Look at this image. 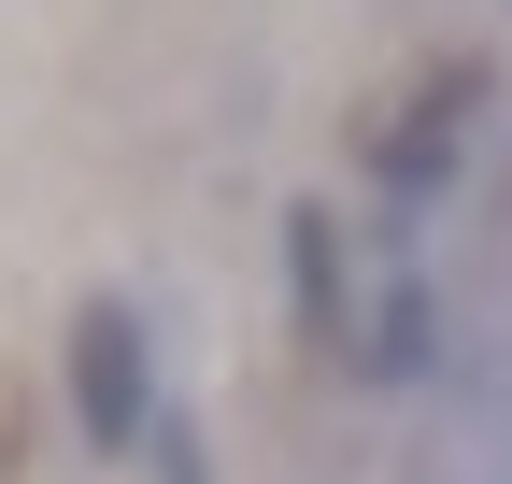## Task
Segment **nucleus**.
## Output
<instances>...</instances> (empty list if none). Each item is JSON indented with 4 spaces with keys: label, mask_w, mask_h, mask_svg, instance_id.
Masks as SVG:
<instances>
[{
    "label": "nucleus",
    "mask_w": 512,
    "mask_h": 484,
    "mask_svg": "<svg viewBox=\"0 0 512 484\" xmlns=\"http://www.w3.org/2000/svg\"><path fill=\"white\" fill-rule=\"evenodd\" d=\"M72 413H86L100 456H143L157 442V342H143L128 299H86L72 314Z\"/></svg>",
    "instance_id": "obj_1"
},
{
    "label": "nucleus",
    "mask_w": 512,
    "mask_h": 484,
    "mask_svg": "<svg viewBox=\"0 0 512 484\" xmlns=\"http://www.w3.org/2000/svg\"><path fill=\"white\" fill-rule=\"evenodd\" d=\"M370 371H399V385L427 371V285H413V271L384 285V314H370Z\"/></svg>",
    "instance_id": "obj_2"
},
{
    "label": "nucleus",
    "mask_w": 512,
    "mask_h": 484,
    "mask_svg": "<svg viewBox=\"0 0 512 484\" xmlns=\"http://www.w3.org/2000/svg\"><path fill=\"white\" fill-rule=\"evenodd\" d=\"M285 242H299V314H328V214H299Z\"/></svg>",
    "instance_id": "obj_3"
}]
</instances>
